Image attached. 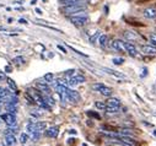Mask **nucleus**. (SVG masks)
Here are the masks:
<instances>
[{
	"mask_svg": "<svg viewBox=\"0 0 156 146\" xmlns=\"http://www.w3.org/2000/svg\"><path fill=\"white\" fill-rule=\"evenodd\" d=\"M0 118H2V120H4L9 127H14L16 124V117L12 113H5L3 116H0Z\"/></svg>",
	"mask_w": 156,
	"mask_h": 146,
	"instance_id": "5",
	"label": "nucleus"
},
{
	"mask_svg": "<svg viewBox=\"0 0 156 146\" xmlns=\"http://www.w3.org/2000/svg\"><path fill=\"white\" fill-rule=\"evenodd\" d=\"M47 128V123L46 122H36L34 123V129L37 130V131H42V130H44Z\"/></svg>",
	"mask_w": 156,
	"mask_h": 146,
	"instance_id": "16",
	"label": "nucleus"
},
{
	"mask_svg": "<svg viewBox=\"0 0 156 146\" xmlns=\"http://www.w3.org/2000/svg\"><path fill=\"white\" fill-rule=\"evenodd\" d=\"M70 48H71V49H73V50H74L76 54H79L80 57H84V58H87V57H89L87 54H85V53H81V52H79V50H76V49H75V48H73V47H70Z\"/></svg>",
	"mask_w": 156,
	"mask_h": 146,
	"instance_id": "30",
	"label": "nucleus"
},
{
	"mask_svg": "<svg viewBox=\"0 0 156 146\" xmlns=\"http://www.w3.org/2000/svg\"><path fill=\"white\" fill-rule=\"evenodd\" d=\"M28 139H30V136H28V134H26V133H22V134L20 135V141H21V144H26V142L28 141Z\"/></svg>",
	"mask_w": 156,
	"mask_h": 146,
	"instance_id": "23",
	"label": "nucleus"
},
{
	"mask_svg": "<svg viewBox=\"0 0 156 146\" xmlns=\"http://www.w3.org/2000/svg\"><path fill=\"white\" fill-rule=\"evenodd\" d=\"M40 136H41V131H33V133H31V137L33 139V140H38L40 139Z\"/></svg>",
	"mask_w": 156,
	"mask_h": 146,
	"instance_id": "28",
	"label": "nucleus"
},
{
	"mask_svg": "<svg viewBox=\"0 0 156 146\" xmlns=\"http://www.w3.org/2000/svg\"><path fill=\"white\" fill-rule=\"evenodd\" d=\"M66 93H68V96H69V99H70V101H73V102H77V101H80V95H79V92H77V91H74V90H71V89L66 87Z\"/></svg>",
	"mask_w": 156,
	"mask_h": 146,
	"instance_id": "8",
	"label": "nucleus"
},
{
	"mask_svg": "<svg viewBox=\"0 0 156 146\" xmlns=\"http://www.w3.org/2000/svg\"><path fill=\"white\" fill-rule=\"evenodd\" d=\"M141 53L145 55H156V47L154 46H143Z\"/></svg>",
	"mask_w": 156,
	"mask_h": 146,
	"instance_id": "9",
	"label": "nucleus"
},
{
	"mask_svg": "<svg viewBox=\"0 0 156 146\" xmlns=\"http://www.w3.org/2000/svg\"><path fill=\"white\" fill-rule=\"evenodd\" d=\"M83 146H87V145H85V144H84V145H83Z\"/></svg>",
	"mask_w": 156,
	"mask_h": 146,
	"instance_id": "42",
	"label": "nucleus"
},
{
	"mask_svg": "<svg viewBox=\"0 0 156 146\" xmlns=\"http://www.w3.org/2000/svg\"><path fill=\"white\" fill-rule=\"evenodd\" d=\"M69 133H70V134H76V130H70Z\"/></svg>",
	"mask_w": 156,
	"mask_h": 146,
	"instance_id": "39",
	"label": "nucleus"
},
{
	"mask_svg": "<svg viewBox=\"0 0 156 146\" xmlns=\"http://www.w3.org/2000/svg\"><path fill=\"white\" fill-rule=\"evenodd\" d=\"M5 71H6V72H11V71H12V68H11L10 65H6V66H5Z\"/></svg>",
	"mask_w": 156,
	"mask_h": 146,
	"instance_id": "34",
	"label": "nucleus"
},
{
	"mask_svg": "<svg viewBox=\"0 0 156 146\" xmlns=\"http://www.w3.org/2000/svg\"><path fill=\"white\" fill-rule=\"evenodd\" d=\"M112 63L115 64V65H122V64L124 63V59H123V58H114V59L112 60Z\"/></svg>",
	"mask_w": 156,
	"mask_h": 146,
	"instance_id": "26",
	"label": "nucleus"
},
{
	"mask_svg": "<svg viewBox=\"0 0 156 146\" xmlns=\"http://www.w3.org/2000/svg\"><path fill=\"white\" fill-rule=\"evenodd\" d=\"M58 133H59V128L58 127H52L49 129L46 130V135L48 137H57L58 136Z\"/></svg>",
	"mask_w": 156,
	"mask_h": 146,
	"instance_id": "11",
	"label": "nucleus"
},
{
	"mask_svg": "<svg viewBox=\"0 0 156 146\" xmlns=\"http://www.w3.org/2000/svg\"><path fill=\"white\" fill-rule=\"evenodd\" d=\"M100 36H101V31H96L95 34L90 38V42H91V43H96V41H97V38L100 37Z\"/></svg>",
	"mask_w": 156,
	"mask_h": 146,
	"instance_id": "24",
	"label": "nucleus"
},
{
	"mask_svg": "<svg viewBox=\"0 0 156 146\" xmlns=\"http://www.w3.org/2000/svg\"><path fill=\"white\" fill-rule=\"evenodd\" d=\"M3 80H5V75L4 74H0V81H3Z\"/></svg>",
	"mask_w": 156,
	"mask_h": 146,
	"instance_id": "37",
	"label": "nucleus"
},
{
	"mask_svg": "<svg viewBox=\"0 0 156 146\" xmlns=\"http://www.w3.org/2000/svg\"><path fill=\"white\" fill-rule=\"evenodd\" d=\"M95 107H96V108H98V109H101V111H106V108H107V104H106L105 102L97 101V102H95Z\"/></svg>",
	"mask_w": 156,
	"mask_h": 146,
	"instance_id": "21",
	"label": "nucleus"
},
{
	"mask_svg": "<svg viewBox=\"0 0 156 146\" xmlns=\"http://www.w3.org/2000/svg\"><path fill=\"white\" fill-rule=\"evenodd\" d=\"M23 60H25V59H23L22 57H17V58H15V59H14L15 64H22V63H23Z\"/></svg>",
	"mask_w": 156,
	"mask_h": 146,
	"instance_id": "31",
	"label": "nucleus"
},
{
	"mask_svg": "<svg viewBox=\"0 0 156 146\" xmlns=\"http://www.w3.org/2000/svg\"><path fill=\"white\" fill-rule=\"evenodd\" d=\"M36 12H37L38 15H42V10H41V9H38V8L36 9Z\"/></svg>",
	"mask_w": 156,
	"mask_h": 146,
	"instance_id": "36",
	"label": "nucleus"
},
{
	"mask_svg": "<svg viewBox=\"0 0 156 146\" xmlns=\"http://www.w3.org/2000/svg\"><path fill=\"white\" fill-rule=\"evenodd\" d=\"M37 89H40L41 91L46 92V93H49V87L47 85V82H37Z\"/></svg>",
	"mask_w": 156,
	"mask_h": 146,
	"instance_id": "17",
	"label": "nucleus"
},
{
	"mask_svg": "<svg viewBox=\"0 0 156 146\" xmlns=\"http://www.w3.org/2000/svg\"><path fill=\"white\" fill-rule=\"evenodd\" d=\"M123 43H124V49H126V52H128L132 57H136V55H138L136 47H135L133 43H130V42H123Z\"/></svg>",
	"mask_w": 156,
	"mask_h": 146,
	"instance_id": "6",
	"label": "nucleus"
},
{
	"mask_svg": "<svg viewBox=\"0 0 156 146\" xmlns=\"http://www.w3.org/2000/svg\"><path fill=\"white\" fill-rule=\"evenodd\" d=\"M84 10V5H80V4H71V5H65L63 8V12L65 15H74L75 12L77 11H81Z\"/></svg>",
	"mask_w": 156,
	"mask_h": 146,
	"instance_id": "1",
	"label": "nucleus"
},
{
	"mask_svg": "<svg viewBox=\"0 0 156 146\" xmlns=\"http://www.w3.org/2000/svg\"><path fill=\"white\" fill-rule=\"evenodd\" d=\"M103 71H105V72H107V74H109V75H112V76H117V78H124V75L122 74V72L114 71V70H112V69H109V68H103Z\"/></svg>",
	"mask_w": 156,
	"mask_h": 146,
	"instance_id": "14",
	"label": "nucleus"
},
{
	"mask_svg": "<svg viewBox=\"0 0 156 146\" xmlns=\"http://www.w3.org/2000/svg\"><path fill=\"white\" fill-rule=\"evenodd\" d=\"M154 134H155V135H156V130H155V131H154Z\"/></svg>",
	"mask_w": 156,
	"mask_h": 146,
	"instance_id": "41",
	"label": "nucleus"
},
{
	"mask_svg": "<svg viewBox=\"0 0 156 146\" xmlns=\"http://www.w3.org/2000/svg\"><path fill=\"white\" fill-rule=\"evenodd\" d=\"M143 15L146 19H156V8H146V9H144Z\"/></svg>",
	"mask_w": 156,
	"mask_h": 146,
	"instance_id": "10",
	"label": "nucleus"
},
{
	"mask_svg": "<svg viewBox=\"0 0 156 146\" xmlns=\"http://www.w3.org/2000/svg\"><path fill=\"white\" fill-rule=\"evenodd\" d=\"M98 43H100V46H101L102 48L106 47V46L108 44V36H107V34H101V36H100Z\"/></svg>",
	"mask_w": 156,
	"mask_h": 146,
	"instance_id": "18",
	"label": "nucleus"
},
{
	"mask_svg": "<svg viewBox=\"0 0 156 146\" xmlns=\"http://www.w3.org/2000/svg\"><path fill=\"white\" fill-rule=\"evenodd\" d=\"M53 79H54V75L52 74V72H48V74L44 75V80H46V82H52Z\"/></svg>",
	"mask_w": 156,
	"mask_h": 146,
	"instance_id": "25",
	"label": "nucleus"
},
{
	"mask_svg": "<svg viewBox=\"0 0 156 146\" xmlns=\"http://www.w3.org/2000/svg\"><path fill=\"white\" fill-rule=\"evenodd\" d=\"M118 109H119V108H115V107H109V106H107L106 111H107L108 113H117V112H118Z\"/></svg>",
	"mask_w": 156,
	"mask_h": 146,
	"instance_id": "29",
	"label": "nucleus"
},
{
	"mask_svg": "<svg viewBox=\"0 0 156 146\" xmlns=\"http://www.w3.org/2000/svg\"><path fill=\"white\" fill-rule=\"evenodd\" d=\"M60 3L65 6V5H71V4H80L83 5V0H60Z\"/></svg>",
	"mask_w": 156,
	"mask_h": 146,
	"instance_id": "19",
	"label": "nucleus"
},
{
	"mask_svg": "<svg viewBox=\"0 0 156 146\" xmlns=\"http://www.w3.org/2000/svg\"><path fill=\"white\" fill-rule=\"evenodd\" d=\"M58 49H59V50H62L63 53H68V52H66V49H65V48H64L63 46H60V44L58 46Z\"/></svg>",
	"mask_w": 156,
	"mask_h": 146,
	"instance_id": "33",
	"label": "nucleus"
},
{
	"mask_svg": "<svg viewBox=\"0 0 156 146\" xmlns=\"http://www.w3.org/2000/svg\"><path fill=\"white\" fill-rule=\"evenodd\" d=\"M31 4L32 5H36L37 4V0H31Z\"/></svg>",
	"mask_w": 156,
	"mask_h": 146,
	"instance_id": "38",
	"label": "nucleus"
},
{
	"mask_svg": "<svg viewBox=\"0 0 156 146\" xmlns=\"http://www.w3.org/2000/svg\"><path fill=\"white\" fill-rule=\"evenodd\" d=\"M149 41H150V43H151L152 46H155V47H156V33H152V34H150Z\"/></svg>",
	"mask_w": 156,
	"mask_h": 146,
	"instance_id": "27",
	"label": "nucleus"
},
{
	"mask_svg": "<svg viewBox=\"0 0 156 146\" xmlns=\"http://www.w3.org/2000/svg\"><path fill=\"white\" fill-rule=\"evenodd\" d=\"M71 23L77 26V27H81V26H85L87 22H89V17H81V16H70L69 17Z\"/></svg>",
	"mask_w": 156,
	"mask_h": 146,
	"instance_id": "4",
	"label": "nucleus"
},
{
	"mask_svg": "<svg viewBox=\"0 0 156 146\" xmlns=\"http://www.w3.org/2000/svg\"><path fill=\"white\" fill-rule=\"evenodd\" d=\"M107 106L109 107H115V108H119L121 107V101L118 98H108L106 102Z\"/></svg>",
	"mask_w": 156,
	"mask_h": 146,
	"instance_id": "12",
	"label": "nucleus"
},
{
	"mask_svg": "<svg viewBox=\"0 0 156 146\" xmlns=\"http://www.w3.org/2000/svg\"><path fill=\"white\" fill-rule=\"evenodd\" d=\"M5 108H6L8 113H12V114L16 113V104H14V103H6Z\"/></svg>",
	"mask_w": 156,
	"mask_h": 146,
	"instance_id": "20",
	"label": "nucleus"
},
{
	"mask_svg": "<svg viewBox=\"0 0 156 146\" xmlns=\"http://www.w3.org/2000/svg\"><path fill=\"white\" fill-rule=\"evenodd\" d=\"M15 142H16V137H15V135L11 134V133H8L6 136H5V144H6L8 146H12Z\"/></svg>",
	"mask_w": 156,
	"mask_h": 146,
	"instance_id": "13",
	"label": "nucleus"
},
{
	"mask_svg": "<svg viewBox=\"0 0 156 146\" xmlns=\"http://www.w3.org/2000/svg\"><path fill=\"white\" fill-rule=\"evenodd\" d=\"M19 22H20V23H23V25H27V21H26V20H23V19H20V20H19Z\"/></svg>",
	"mask_w": 156,
	"mask_h": 146,
	"instance_id": "35",
	"label": "nucleus"
},
{
	"mask_svg": "<svg viewBox=\"0 0 156 146\" xmlns=\"http://www.w3.org/2000/svg\"><path fill=\"white\" fill-rule=\"evenodd\" d=\"M87 116H90V117H95V118H97V119H100V116L97 114V113H94V112H87Z\"/></svg>",
	"mask_w": 156,
	"mask_h": 146,
	"instance_id": "32",
	"label": "nucleus"
},
{
	"mask_svg": "<svg viewBox=\"0 0 156 146\" xmlns=\"http://www.w3.org/2000/svg\"><path fill=\"white\" fill-rule=\"evenodd\" d=\"M111 48L114 49L115 52H126L124 49V43L122 41H112L111 42Z\"/></svg>",
	"mask_w": 156,
	"mask_h": 146,
	"instance_id": "7",
	"label": "nucleus"
},
{
	"mask_svg": "<svg viewBox=\"0 0 156 146\" xmlns=\"http://www.w3.org/2000/svg\"><path fill=\"white\" fill-rule=\"evenodd\" d=\"M6 81H8L9 87H10L12 91H17V86H16V84L14 82V80H11V79H6Z\"/></svg>",
	"mask_w": 156,
	"mask_h": 146,
	"instance_id": "22",
	"label": "nucleus"
},
{
	"mask_svg": "<svg viewBox=\"0 0 156 146\" xmlns=\"http://www.w3.org/2000/svg\"><path fill=\"white\" fill-rule=\"evenodd\" d=\"M92 89L95 90V91H98L101 95H103V96H111L112 95V89L111 87H108V86H105V85H102V84H95V85H92Z\"/></svg>",
	"mask_w": 156,
	"mask_h": 146,
	"instance_id": "2",
	"label": "nucleus"
},
{
	"mask_svg": "<svg viewBox=\"0 0 156 146\" xmlns=\"http://www.w3.org/2000/svg\"><path fill=\"white\" fill-rule=\"evenodd\" d=\"M126 38L128 40H132V41H136L140 38V36L136 33V32H132V31H127L126 32Z\"/></svg>",
	"mask_w": 156,
	"mask_h": 146,
	"instance_id": "15",
	"label": "nucleus"
},
{
	"mask_svg": "<svg viewBox=\"0 0 156 146\" xmlns=\"http://www.w3.org/2000/svg\"><path fill=\"white\" fill-rule=\"evenodd\" d=\"M0 124H2V118H0Z\"/></svg>",
	"mask_w": 156,
	"mask_h": 146,
	"instance_id": "40",
	"label": "nucleus"
},
{
	"mask_svg": "<svg viewBox=\"0 0 156 146\" xmlns=\"http://www.w3.org/2000/svg\"><path fill=\"white\" fill-rule=\"evenodd\" d=\"M68 81H69V85H70V86H76L77 84H83V82H85V81H86V79H85V76H84V75L75 72V74H74V75H73Z\"/></svg>",
	"mask_w": 156,
	"mask_h": 146,
	"instance_id": "3",
	"label": "nucleus"
}]
</instances>
